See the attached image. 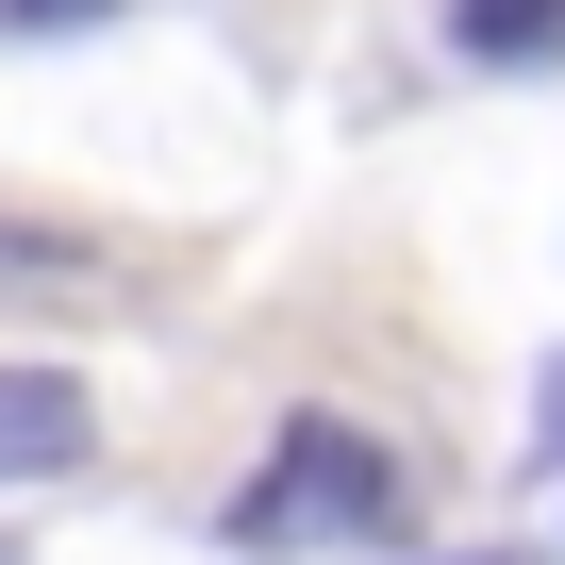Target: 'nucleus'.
Here are the masks:
<instances>
[{
    "label": "nucleus",
    "instance_id": "nucleus-1",
    "mask_svg": "<svg viewBox=\"0 0 565 565\" xmlns=\"http://www.w3.org/2000/svg\"><path fill=\"white\" fill-rule=\"evenodd\" d=\"M399 499H416V482H399L383 433H350V416H282L266 482L233 499V548H383Z\"/></svg>",
    "mask_w": 565,
    "mask_h": 565
},
{
    "label": "nucleus",
    "instance_id": "nucleus-2",
    "mask_svg": "<svg viewBox=\"0 0 565 565\" xmlns=\"http://www.w3.org/2000/svg\"><path fill=\"white\" fill-rule=\"evenodd\" d=\"M84 449H100V416L67 366H0V482H67Z\"/></svg>",
    "mask_w": 565,
    "mask_h": 565
},
{
    "label": "nucleus",
    "instance_id": "nucleus-3",
    "mask_svg": "<svg viewBox=\"0 0 565 565\" xmlns=\"http://www.w3.org/2000/svg\"><path fill=\"white\" fill-rule=\"evenodd\" d=\"M466 67H565V0H449Z\"/></svg>",
    "mask_w": 565,
    "mask_h": 565
},
{
    "label": "nucleus",
    "instance_id": "nucleus-4",
    "mask_svg": "<svg viewBox=\"0 0 565 565\" xmlns=\"http://www.w3.org/2000/svg\"><path fill=\"white\" fill-rule=\"evenodd\" d=\"M117 0H0V34H100Z\"/></svg>",
    "mask_w": 565,
    "mask_h": 565
},
{
    "label": "nucleus",
    "instance_id": "nucleus-5",
    "mask_svg": "<svg viewBox=\"0 0 565 565\" xmlns=\"http://www.w3.org/2000/svg\"><path fill=\"white\" fill-rule=\"evenodd\" d=\"M0 565H18V548H0Z\"/></svg>",
    "mask_w": 565,
    "mask_h": 565
}]
</instances>
